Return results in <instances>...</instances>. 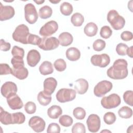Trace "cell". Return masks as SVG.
<instances>
[{
    "mask_svg": "<svg viewBox=\"0 0 133 133\" xmlns=\"http://www.w3.org/2000/svg\"><path fill=\"white\" fill-rule=\"evenodd\" d=\"M128 63L123 59L116 60L112 66L108 69L107 75L113 79H122L126 78L128 74Z\"/></svg>",
    "mask_w": 133,
    "mask_h": 133,
    "instance_id": "6da1fadb",
    "label": "cell"
},
{
    "mask_svg": "<svg viewBox=\"0 0 133 133\" xmlns=\"http://www.w3.org/2000/svg\"><path fill=\"white\" fill-rule=\"evenodd\" d=\"M107 20L113 29L115 30L122 29L125 24V19L120 16L116 10L114 9L110 10L108 13Z\"/></svg>",
    "mask_w": 133,
    "mask_h": 133,
    "instance_id": "7a4b0ae2",
    "label": "cell"
},
{
    "mask_svg": "<svg viewBox=\"0 0 133 133\" xmlns=\"http://www.w3.org/2000/svg\"><path fill=\"white\" fill-rule=\"evenodd\" d=\"M30 34L28 27L24 24H21L15 29L12 33V38L16 42L28 44V38Z\"/></svg>",
    "mask_w": 133,
    "mask_h": 133,
    "instance_id": "3957f363",
    "label": "cell"
},
{
    "mask_svg": "<svg viewBox=\"0 0 133 133\" xmlns=\"http://www.w3.org/2000/svg\"><path fill=\"white\" fill-rule=\"evenodd\" d=\"M121 102V98L116 94H112L108 96L104 97L101 100L102 106L106 109L115 108L118 107Z\"/></svg>",
    "mask_w": 133,
    "mask_h": 133,
    "instance_id": "277c9868",
    "label": "cell"
},
{
    "mask_svg": "<svg viewBox=\"0 0 133 133\" xmlns=\"http://www.w3.org/2000/svg\"><path fill=\"white\" fill-rule=\"evenodd\" d=\"M76 92L71 88H61L56 94L57 100L61 102L64 103L73 100L76 97Z\"/></svg>",
    "mask_w": 133,
    "mask_h": 133,
    "instance_id": "5b68a950",
    "label": "cell"
},
{
    "mask_svg": "<svg viewBox=\"0 0 133 133\" xmlns=\"http://www.w3.org/2000/svg\"><path fill=\"white\" fill-rule=\"evenodd\" d=\"M59 44V41L56 37L47 36L43 37L38 46L44 50H51L57 48Z\"/></svg>",
    "mask_w": 133,
    "mask_h": 133,
    "instance_id": "8992f818",
    "label": "cell"
},
{
    "mask_svg": "<svg viewBox=\"0 0 133 133\" xmlns=\"http://www.w3.org/2000/svg\"><path fill=\"white\" fill-rule=\"evenodd\" d=\"M112 83L108 81L104 80L99 82L94 87V93L98 97H101L109 92L112 88Z\"/></svg>",
    "mask_w": 133,
    "mask_h": 133,
    "instance_id": "52a82bcc",
    "label": "cell"
},
{
    "mask_svg": "<svg viewBox=\"0 0 133 133\" xmlns=\"http://www.w3.org/2000/svg\"><path fill=\"white\" fill-rule=\"evenodd\" d=\"M24 16L26 21L30 24H34L38 19V14L35 6L32 3L26 4L24 6Z\"/></svg>",
    "mask_w": 133,
    "mask_h": 133,
    "instance_id": "ba28073f",
    "label": "cell"
},
{
    "mask_svg": "<svg viewBox=\"0 0 133 133\" xmlns=\"http://www.w3.org/2000/svg\"><path fill=\"white\" fill-rule=\"evenodd\" d=\"M58 29V25L57 22L54 20H51L42 26L39 33L43 37H47L55 33Z\"/></svg>",
    "mask_w": 133,
    "mask_h": 133,
    "instance_id": "9c48e42d",
    "label": "cell"
},
{
    "mask_svg": "<svg viewBox=\"0 0 133 133\" xmlns=\"http://www.w3.org/2000/svg\"><path fill=\"white\" fill-rule=\"evenodd\" d=\"M90 61L94 65L105 68L110 63V58L109 56L106 54L95 55L91 57Z\"/></svg>",
    "mask_w": 133,
    "mask_h": 133,
    "instance_id": "30bf717a",
    "label": "cell"
},
{
    "mask_svg": "<svg viewBox=\"0 0 133 133\" xmlns=\"http://www.w3.org/2000/svg\"><path fill=\"white\" fill-rule=\"evenodd\" d=\"M86 124L89 131L91 132H97L100 128L101 124L99 116L95 114H90L87 118Z\"/></svg>",
    "mask_w": 133,
    "mask_h": 133,
    "instance_id": "8fae6325",
    "label": "cell"
},
{
    "mask_svg": "<svg viewBox=\"0 0 133 133\" xmlns=\"http://www.w3.org/2000/svg\"><path fill=\"white\" fill-rule=\"evenodd\" d=\"M29 125L34 131L40 132L44 131L45 128V122L39 116H34L30 119Z\"/></svg>",
    "mask_w": 133,
    "mask_h": 133,
    "instance_id": "7c38bea8",
    "label": "cell"
},
{
    "mask_svg": "<svg viewBox=\"0 0 133 133\" xmlns=\"http://www.w3.org/2000/svg\"><path fill=\"white\" fill-rule=\"evenodd\" d=\"M17 86L15 83L12 82H6L1 87V91L2 96L6 98L16 94Z\"/></svg>",
    "mask_w": 133,
    "mask_h": 133,
    "instance_id": "4fadbf2b",
    "label": "cell"
},
{
    "mask_svg": "<svg viewBox=\"0 0 133 133\" xmlns=\"http://www.w3.org/2000/svg\"><path fill=\"white\" fill-rule=\"evenodd\" d=\"M0 20L5 21L12 18L15 14L14 7L11 6H4L0 3Z\"/></svg>",
    "mask_w": 133,
    "mask_h": 133,
    "instance_id": "5bb4252c",
    "label": "cell"
},
{
    "mask_svg": "<svg viewBox=\"0 0 133 133\" xmlns=\"http://www.w3.org/2000/svg\"><path fill=\"white\" fill-rule=\"evenodd\" d=\"M41 60V55L39 52L35 49L30 50L26 57L28 64L31 66L34 67L36 66Z\"/></svg>",
    "mask_w": 133,
    "mask_h": 133,
    "instance_id": "9a60e30c",
    "label": "cell"
},
{
    "mask_svg": "<svg viewBox=\"0 0 133 133\" xmlns=\"http://www.w3.org/2000/svg\"><path fill=\"white\" fill-rule=\"evenodd\" d=\"M44 91L47 94L51 95L55 90L57 86V81L54 77H48L44 81Z\"/></svg>",
    "mask_w": 133,
    "mask_h": 133,
    "instance_id": "2e32d148",
    "label": "cell"
},
{
    "mask_svg": "<svg viewBox=\"0 0 133 133\" xmlns=\"http://www.w3.org/2000/svg\"><path fill=\"white\" fill-rule=\"evenodd\" d=\"M7 102L9 107L14 110L20 109L23 105L22 101L17 94L13 95L7 98Z\"/></svg>",
    "mask_w": 133,
    "mask_h": 133,
    "instance_id": "e0dca14e",
    "label": "cell"
},
{
    "mask_svg": "<svg viewBox=\"0 0 133 133\" xmlns=\"http://www.w3.org/2000/svg\"><path fill=\"white\" fill-rule=\"evenodd\" d=\"M74 88L78 94H84L88 89V83L85 79L79 78L75 82Z\"/></svg>",
    "mask_w": 133,
    "mask_h": 133,
    "instance_id": "ac0fdd59",
    "label": "cell"
},
{
    "mask_svg": "<svg viewBox=\"0 0 133 133\" xmlns=\"http://www.w3.org/2000/svg\"><path fill=\"white\" fill-rule=\"evenodd\" d=\"M28 70L24 67L21 66L17 68H12L11 74L17 77V78L22 80L26 78L28 76Z\"/></svg>",
    "mask_w": 133,
    "mask_h": 133,
    "instance_id": "d6986e66",
    "label": "cell"
},
{
    "mask_svg": "<svg viewBox=\"0 0 133 133\" xmlns=\"http://www.w3.org/2000/svg\"><path fill=\"white\" fill-rule=\"evenodd\" d=\"M58 38L60 44L62 46H68L71 45L73 41L72 35L66 32L61 33L59 35Z\"/></svg>",
    "mask_w": 133,
    "mask_h": 133,
    "instance_id": "ffe728a7",
    "label": "cell"
},
{
    "mask_svg": "<svg viewBox=\"0 0 133 133\" xmlns=\"http://www.w3.org/2000/svg\"><path fill=\"white\" fill-rule=\"evenodd\" d=\"M0 121L4 125L13 124L12 113H9L3 110L2 107L0 108Z\"/></svg>",
    "mask_w": 133,
    "mask_h": 133,
    "instance_id": "44dd1931",
    "label": "cell"
},
{
    "mask_svg": "<svg viewBox=\"0 0 133 133\" xmlns=\"http://www.w3.org/2000/svg\"><path fill=\"white\" fill-rule=\"evenodd\" d=\"M65 55L68 60L72 61H75L79 59L81 52L77 48L75 47H70L66 50Z\"/></svg>",
    "mask_w": 133,
    "mask_h": 133,
    "instance_id": "7402d4cb",
    "label": "cell"
},
{
    "mask_svg": "<svg viewBox=\"0 0 133 133\" xmlns=\"http://www.w3.org/2000/svg\"><path fill=\"white\" fill-rule=\"evenodd\" d=\"M39 71L43 75H46L53 73L54 69L52 63L48 61H44L39 67Z\"/></svg>",
    "mask_w": 133,
    "mask_h": 133,
    "instance_id": "603a6c76",
    "label": "cell"
},
{
    "mask_svg": "<svg viewBox=\"0 0 133 133\" xmlns=\"http://www.w3.org/2000/svg\"><path fill=\"white\" fill-rule=\"evenodd\" d=\"M62 113V110L59 105H54L50 107L47 110V114L48 116L52 119H57Z\"/></svg>",
    "mask_w": 133,
    "mask_h": 133,
    "instance_id": "cb8c5ba5",
    "label": "cell"
},
{
    "mask_svg": "<svg viewBox=\"0 0 133 133\" xmlns=\"http://www.w3.org/2000/svg\"><path fill=\"white\" fill-rule=\"evenodd\" d=\"M84 32L88 36H94L96 35L98 32V26L94 22H89L84 27Z\"/></svg>",
    "mask_w": 133,
    "mask_h": 133,
    "instance_id": "d4e9b609",
    "label": "cell"
},
{
    "mask_svg": "<svg viewBox=\"0 0 133 133\" xmlns=\"http://www.w3.org/2000/svg\"><path fill=\"white\" fill-rule=\"evenodd\" d=\"M37 100L39 104L43 106L48 105L51 101V95L47 94L44 91H40L37 95Z\"/></svg>",
    "mask_w": 133,
    "mask_h": 133,
    "instance_id": "484cf974",
    "label": "cell"
},
{
    "mask_svg": "<svg viewBox=\"0 0 133 133\" xmlns=\"http://www.w3.org/2000/svg\"><path fill=\"white\" fill-rule=\"evenodd\" d=\"M39 16L41 18L45 19L50 17L52 14V10L50 7L46 5L39 9Z\"/></svg>",
    "mask_w": 133,
    "mask_h": 133,
    "instance_id": "4316f807",
    "label": "cell"
},
{
    "mask_svg": "<svg viewBox=\"0 0 133 133\" xmlns=\"http://www.w3.org/2000/svg\"><path fill=\"white\" fill-rule=\"evenodd\" d=\"M71 21L73 25L75 26H80L84 21V18L81 14L76 12L72 16Z\"/></svg>",
    "mask_w": 133,
    "mask_h": 133,
    "instance_id": "83f0119b",
    "label": "cell"
},
{
    "mask_svg": "<svg viewBox=\"0 0 133 133\" xmlns=\"http://www.w3.org/2000/svg\"><path fill=\"white\" fill-rule=\"evenodd\" d=\"M118 114L122 118H129L132 115V110L129 107L124 106L119 109L118 111Z\"/></svg>",
    "mask_w": 133,
    "mask_h": 133,
    "instance_id": "f1b7e54d",
    "label": "cell"
},
{
    "mask_svg": "<svg viewBox=\"0 0 133 133\" xmlns=\"http://www.w3.org/2000/svg\"><path fill=\"white\" fill-rule=\"evenodd\" d=\"M60 9L62 15L64 16H69L73 11V6L70 3L65 2L61 4Z\"/></svg>",
    "mask_w": 133,
    "mask_h": 133,
    "instance_id": "f546056e",
    "label": "cell"
},
{
    "mask_svg": "<svg viewBox=\"0 0 133 133\" xmlns=\"http://www.w3.org/2000/svg\"><path fill=\"white\" fill-rule=\"evenodd\" d=\"M59 122L62 126L64 127H69L73 124V120L70 116L68 115H63L60 117Z\"/></svg>",
    "mask_w": 133,
    "mask_h": 133,
    "instance_id": "4dcf8cb0",
    "label": "cell"
},
{
    "mask_svg": "<svg viewBox=\"0 0 133 133\" xmlns=\"http://www.w3.org/2000/svg\"><path fill=\"white\" fill-rule=\"evenodd\" d=\"M73 114L77 119H83L86 116L85 110L81 107H76L73 110Z\"/></svg>",
    "mask_w": 133,
    "mask_h": 133,
    "instance_id": "1f68e13d",
    "label": "cell"
},
{
    "mask_svg": "<svg viewBox=\"0 0 133 133\" xmlns=\"http://www.w3.org/2000/svg\"><path fill=\"white\" fill-rule=\"evenodd\" d=\"M54 65L56 70L59 72H62L64 71L66 68V62L62 59H57L55 61Z\"/></svg>",
    "mask_w": 133,
    "mask_h": 133,
    "instance_id": "d6a6232c",
    "label": "cell"
},
{
    "mask_svg": "<svg viewBox=\"0 0 133 133\" xmlns=\"http://www.w3.org/2000/svg\"><path fill=\"white\" fill-rule=\"evenodd\" d=\"M13 124H21L24 122L25 120V115L21 112H17L12 113Z\"/></svg>",
    "mask_w": 133,
    "mask_h": 133,
    "instance_id": "836d02e7",
    "label": "cell"
},
{
    "mask_svg": "<svg viewBox=\"0 0 133 133\" xmlns=\"http://www.w3.org/2000/svg\"><path fill=\"white\" fill-rule=\"evenodd\" d=\"M116 117L115 114L111 112L106 113L103 116L104 122L108 125H111L113 124L116 121Z\"/></svg>",
    "mask_w": 133,
    "mask_h": 133,
    "instance_id": "e575fe53",
    "label": "cell"
},
{
    "mask_svg": "<svg viewBox=\"0 0 133 133\" xmlns=\"http://www.w3.org/2000/svg\"><path fill=\"white\" fill-rule=\"evenodd\" d=\"M112 34V31L111 28L107 25H104L101 28L100 35L101 37L107 39L109 38Z\"/></svg>",
    "mask_w": 133,
    "mask_h": 133,
    "instance_id": "d590c367",
    "label": "cell"
},
{
    "mask_svg": "<svg viewBox=\"0 0 133 133\" xmlns=\"http://www.w3.org/2000/svg\"><path fill=\"white\" fill-rule=\"evenodd\" d=\"M105 42L102 39H98L96 40L92 45L93 49L95 51H100L102 50L103 49H104L105 47Z\"/></svg>",
    "mask_w": 133,
    "mask_h": 133,
    "instance_id": "8d00e7d4",
    "label": "cell"
},
{
    "mask_svg": "<svg viewBox=\"0 0 133 133\" xmlns=\"http://www.w3.org/2000/svg\"><path fill=\"white\" fill-rule=\"evenodd\" d=\"M123 99L126 103L127 104L132 106L133 102V92L132 90H127L123 94Z\"/></svg>",
    "mask_w": 133,
    "mask_h": 133,
    "instance_id": "74e56055",
    "label": "cell"
},
{
    "mask_svg": "<svg viewBox=\"0 0 133 133\" xmlns=\"http://www.w3.org/2000/svg\"><path fill=\"white\" fill-rule=\"evenodd\" d=\"M72 133H85L86 128L85 125L81 123H75L72 128Z\"/></svg>",
    "mask_w": 133,
    "mask_h": 133,
    "instance_id": "f35d334b",
    "label": "cell"
},
{
    "mask_svg": "<svg viewBox=\"0 0 133 133\" xmlns=\"http://www.w3.org/2000/svg\"><path fill=\"white\" fill-rule=\"evenodd\" d=\"M36 110V106L34 102L32 101H29L26 102L24 105L25 111L29 114H33L35 112Z\"/></svg>",
    "mask_w": 133,
    "mask_h": 133,
    "instance_id": "ab89813d",
    "label": "cell"
},
{
    "mask_svg": "<svg viewBox=\"0 0 133 133\" xmlns=\"http://www.w3.org/2000/svg\"><path fill=\"white\" fill-rule=\"evenodd\" d=\"M128 47L124 43H119L117 45L116 47V51L117 54L120 56H125L127 53V50Z\"/></svg>",
    "mask_w": 133,
    "mask_h": 133,
    "instance_id": "60d3db41",
    "label": "cell"
},
{
    "mask_svg": "<svg viewBox=\"0 0 133 133\" xmlns=\"http://www.w3.org/2000/svg\"><path fill=\"white\" fill-rule=\"evenodd\" d=\"M11 63L14 68L24 66V65L23 58L21 57H13L11 60Z\"/></svg>",
    "mask_w": 133,
    "mask_h": 133,
    "instance_id": "b9f144b4",
    "label": "cell"
},
{
    "mask_svg": "<svg viewBox=\"0 0 133 133\" xmlns=\"http://www.w3.org/2000/svg\"><path fill=\"white\" fill-rule=\"evenodd\" d=\"M11 54L13 57H21L23 58L24 56V50L22 48L14 46L11 50Z\"/></svg>",
    "mask_w": 133,
    "mask_h": 133,
    "instance_id": "7bdbcfd3",
    "label": "cell"
},
{
    "mask_svg": "<svg viewBox=\"0 0 133 133\" xmlns=\"http://www.w3.org/2000/svg\"><path fill=\"white\" fill-rule=\"evenodd\" d=\"M42 38L38 36L30 34L28 38V43L34 45H38L41 41Z\"/></svg>",
    "mask_w": 133,
    "mask_h": 133,
    "instance_id": "ee69618b",
    "label": "cell"
},
{
    "mask_svg": "<svg viewBox=\"0 0 133 133\" xmlns=\"http://www.w3.org/2000/svg\"><path fill=\"white\" fill-rule=\"evenodd\" d=\"M60 132V127L59 125L55 123L50 124L47 128V133H59Z\"/></svg>",
    "mask_w": 133,
    "mask_h": 133,
    "instance_id": "f6af8a7d",
    "label": "cell"
},
{
    "mask_svg": "<svg viewBox=\"0 0 133 133\" xmlns=\"http://www.w3.org/2000/svg\"><path fill=\"white\" fill-rule=\"evenodd\" d=\"M12 69L9 65L6 63H1L0 64V74L1 75H6L11 74Z\"/></svg>",
    "mask_w": 133,
    "mask_h": 133,
    "instance_id": "bcb514c9",
    "label": "cell"
},
{
    "mask_svg": "<svg viewBox=\"0 0 133 133\" xmlns=\"http://www.w3.org/2000/svg\"><path fill=\"white\" fill-rule=\"evenodd\" d=\"M121 37L122 40L124 41H129L132 39L133 35L132 33L128 31H125L122 33Z\"/></svg>",
    "mask_w": 133,
    "mask_h": 133,
    "instance_id": "7dc6e473",
    "label": "cell"
},
{
    "mask_svg": "<svg viewBox=\"0 0 133 133\" xmlns=\"http://www.w3.org/2000/svg\"><path fill=\"white\" fill-rule=\"evenodd\" d=\"M0 49L2 51H8L11 47V45L9 43L6 42L3 39L0 40Z\"/></svg>",
    "mask_w": 133,
    "mask_h": 133,
    "instance_id": "c3c4849f",
    "label": "cell"
},
{
    "mask_svg": "<svg viewBox=\"0 0 133 133\" xmlns=\"http://www.w3.org/2000/svg\"><path fill=\"white\" fill-rule=\"evenodd\" d=\"M126 54L130 58H132V46L128 48Z\"/></svg>",
    "mask_w": 133,
    "mask_h": 133,
    "instance_id": "681fc988",
    "label": "cell"
},
{
    "mask_svg": "<svg viewBox=\"0 0 133 133\" xmlns=\"http://www.w3.org/2000/svg\"><path fill=\"white\" fill-rule=\"evenodd\" d=\"M36 3H37L38 5H40V4H42V3H43L44 2V1H34Z\"/></svg>",
    "mask_w": 133,
    "mask_h": 133,
    "instance_id": "f907efd6",
    "label": "cell"
},
{
    "mask_svg": "<svg viewBox=\"0 0 133 133\" xmlns=\"http://www.w3.org/2000/svg\"><path fill=\"white\" fill-rule=\"evenodd\" d=\"M49 2H51V3H54V4H57V3H59V2H60V1H50L49 0Z\"/></svg>",
    "mask_w": 133,
    "mask_h": 133,
    "instance_id": "816d5d0a",
    "label": "cell"
}]
</instances>
